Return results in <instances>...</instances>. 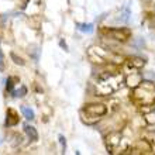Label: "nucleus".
<instances>
[{
    "instance_id": "39448f33",
    "label": "nucleus",
    "mask_w": 155,
    "mask_h": 155,
    "mask_svg": "<svg viewBox=\"0 0 155 155\" xmlns=\"http://www.w3.org/2000/svg\"><path fill=\"white\" fill-rule=\"evenodd\" d=\"M24 133L31 141H37L38 140V133L35 130V127L30 126V124H24Z\"/></svg>"
},
{
    "instance_id": "ddd939ff",
    "label": "nucleus",
    "mask_w": 155,
    "mask_h": 155,
    "mask_svg": "<svg viewBox=\"0 0 155 155\" xmlns=\"http://www.w3.org/2000/svg\"><path fill=\"white\" fill-rule=\"evenodd\" d=\"M59 45H61V47H62V48H64V49H65V51H68V45H66V42H65V41H64V40H61V41H59Z\"/></svg>"
},
{
    "instance_id": "7ed1b4c3",
    "label": "nucleus",
    "mask_w": 155,
    "mask_h": 155,
    "mask_svg": "<svg viewBox=\"0 0 155 155\" xmlns=\"http://www.w3.org/2000/svg\"><path fill=\"white\" fill-rule=\"evenodd\" d=\"M106 33L113 40H118V41H127L128 37H130V31L126 28H110L107 30Z\"/></svg>"
},
{
    "instance_id": "9b49d317",
    "label": "nucleus",
    "mask_w": 155,
    "mask_h": 155,
    "mask_svg": "<svg viewBox=\"0 0 155 155\" xmlns=\"http://www.w3.org/2000/svg\"><path fill=\"white\" fill-rule=\"evenodd\" d=\"M59 143H61L62 148H64V152H65V150H66V140H65L64 135H59Z\"/></svg>"
},
{
    "instance_id": "f8f14e48",
    "label": "nucleus",
    "mask_w": 155,
    "mask_h": 155,
    "mask_svg": "<svg viewBox=\"0 0 155 155\" xmlns=\"http://www.w3.org/2000/svg\"><path fill=\"white\" fill-rule=\"evenodd\" d=\"M4 69V55L2 52V49H0V71Z\"/></svg>"
},
{
    "instance_id": "423d86ee",
    "label": "nucleus",
    "mask_w": 155,
    "mask_h": 155,
    "mask_svg": "<svg viewBox=\"0 0 155 155\" xmlns=\"http://www.w3.org/2000/svg\"><path fill=\"white\" fill-rule=\"evenodd\" d=\"M21 113H23V116H24L27 120H34V118H35L34 110H33V109H30V107H27V106L21 107Z\"/></svg>"
},
{
    "instance_id": "20e7f679",
    "label": "nucleus",
    "mask_w": 155,
    "mask_h": 155,
    "mask_svg": "<svg viewBox=\"0 0 155 155\" xmlns=\"http://www.w3.org/2000/svg\"><path fill=\"white\" fill-rule=\"evenodd\" d=\"M18 121H20L18 113L14 109H12V107L7 109V111H6V126L13 127V126H16V124H18Z\"/></svg>"
},
{
    "instance_id": "9d476101",
    "label": "nucleus",
    "mask_w": 155,
    "mask_h": 155,
    "mask_svg": "<svg viewBox=\"0 0 155 155\" xmlns=\"http://www.w3.org/2000/svg\"><path fill=\"white\" fill-rule=\"evenodd\" d=\"M10 57H12V59L14 61V64H17V65H24V61H23V59H21L20 57H17V55H16L14 52L10 54Z\"/></svg>"
},
{
    "instance_id": "f257e3e1",
    "label": "nucleus",
    "mask_w": 155,
    "mask_h": 155,
    "mask_svg": "<svg viewBox=\"0 0 155 155\" xmlns=\"http://www.w3.org/2000/svg\"><path fill=\"white\" fill-rule=\"evenodd\" d=\"M134 100L140 104H150L155 99V87L151 82H143L134 90Z\"/></svg>"
},
{
    "instance_id": "6e6552de",
    "label": "nucleus",
    "mask_w": 155,
    "mask_h": 155,
    "mask_svg": "<svg viewBox=\"0 0 155 155\" xmlns=\"http://www.w3.org/2000/svg\"><path fill=\"white\" fill-rule=\"evenodd\" d=\"M76 27H78V30L79 31H82V33H87V34H90V33H93V24H76Z\"/></svg>"
},
{
    "instance_id": "1a4fd4ad",
    "label": "nucleus",
    "mask_w": 155,
    "mask_h": 155,
    "mask_svg": "<svg viewBox=\"0 0 155 155\" xmlns=\"http://www.w3.org/2000/svg\"><path fill=\"white\" fill-rule=\"evenodd\" d=\"M12 94H13V97H23V96L27 94V87H25V86H20V89L13 90Z\"/></svg>"
},
{
    "instance_id": "f03ea898",
    "label": "nucleus",
    "mask_w": 155,
    "mask_h": 155,
    "mask_svg": "<svg viewBox=\"0 0 155 155\" xmlns=\"http://www.w3.org/2000/svg\"><path fill=\"white\" fill-rule=\"evenodd\" d=\"M106 106L104 104H87V106L82 110V113L86 116L85 117V121L87 123H93L96 120L102 117V116L106 114Z\"/></svg>"
},
{
    "instance_id": "0eeeda50",
    "label": "nucleus",
    "mask_w": 155,
    "mask_h": 155,
    "mask_svg": "<svg viewBox=\"0 0 155 155\" xmlns=\"http://www.w3.org/2000/svg\"><path fill=\"white\" fill-rule=\"evenodd\" d=\"M14 82H18V78H16V76H8L7 78V82H6V90L10 92V93L13 92V87H14V85H16Z\"/></svg>"
}]
</instances>
